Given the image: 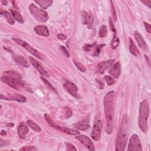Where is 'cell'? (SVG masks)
<instances>
[{"instance_id":"6da1fadb","label":"cell","mask_w":151,"mask_h":151,"mask_svg":"<svg viewBox=\"0 0 151 151\" xmlns=\"http://www.w3.org/2000/svg\"><path fill=\"white\" fill-rule=\"evenodd\" d=\"M115 98V92L111 91L106 94L103 100L106 121V130L108 134H111L114 128Z\"/></svg>"},{"instance_id":"7a4b0ae2","label":"cell","mask_w":151,"mask_h":151,"mask_svg":"<svg viewBox=\"0 0 151 151\" xmlns=\"http://www.w3.org/2000/svg\"><path fill=\"white\" fill-rule=\"evenodd\" d=\"M128 136V119L125 115L118 130L116 141V150L123 151L126 146Z\"/></svg>"},{"instance_id":"3957f363","label":"cell","mask_w":151,"mask_h":151,"mask_svg":"<svg viewBox=\"0 0 151 151\" xmlns=\"http://www.w3.org/2000/svg\"><path fill=\"white\" fill-rule=\"evenodd\" d=\"M149 107L148 102L146 99L144 100L140 104L139 107V116L138 120V124L141 130L144 133H146L148 131V119L149 116Z\"/></svg>"},{"instance_id":"277c9868","label":"cell","mask_w":151,"mask_h":151,"mask_svg":"<svg viewBox=\"0 0 151 151\" xmlns=\"http://www.w3.org/2000/svg\"><path fill=\"white\" fill-rule=\"evenodd\" d=\"M1 79L3 82L7 84L8 86L15 90H23L25 89L27 91H31V89L28 87L27 85L21 79L4 76L1 78Z\"/></svg>"},{"instance_id":"5b68a950","label":"cell","mask_w":151,"mask_h":151,"mask_svg":"<svg viewBox=\"0 0 151 151\" xmlns=\"http://www.w3.org/2000/svg\"><path fill=\"white\" fill-rule=\"evenodd\" d=\"M29 10L31 14L37 21L41 23H46L48 20V15L46 11L38 8L35 4H31Z\"/></svg>"},{"instance_id":"8992f818","label":"cell","mask_w":151,"mask_h":151,"mask_svg":"<svg viewBox=\"0 0 151 151\" xmlns=\"http://www.w3.org/2000/svg\"><path fill=\"white\" fill-rule=\"evenodd\" d=\"M102 131V122L99 118L96 117L95 120H94V122L93 125V128L92 134H91L92 139L95 141H99L101 136Z\"/></svg>"},{"instance_id":"52a82bcc","label":"cell","mask_w":151,"mask_h":151,"mask_svg":"<svg viewBox=\"0 0 151 151\" xmlns=\"http://www.w3.org/2000/svg\"><path fill=\"white\" fill-rule=\"evenodd\" d=\"M127 150L129 151H142V147L139 136L136 135H132L130 137L128 145Z\"/></svg>"},{"instance_id":"ba28073f","label":"cell","mask_w":151,"mask_h":151,"mask_svg":"<svg viewBox=\"0 0 151 151\" xmlns=\"http://www.w3.org/2000/svg\"><path fill=\"white\" fill-rule=\"evenodd\" d=\"M12 40L15 42L17 44L21 45L22 47H23L25 49H26L28 52H30L31 54H32L33 55H34L36 57L39 58V59L42 60L43 59V57L42 55V54L38 51L37 50H35V48H34L33 47H32L30 44H28L27 42L21 40L19 39H12Z\"/></svg>"},{"instance_id":"9c48e42d","label":"cell","mask_w":151,"mask_h":151,"mask_svg":"<svg viewBox=\"0 0 151 151\" xmlns=\"http://www.w3.org/2000/svg\"><path fill=\"white\" fill-rule=\"evenodd\" d=\"M82 23L84 25H87L89 28H90L93 24L94 18L92 14L90 12H88L85 11H82Z\"/></svg>"},{"instance_id":"30bf717a","label":"cell","mask_w":151,"mask_h":151,"mask_svg":"<svg viewBox=\"0 0 151 151\" xmlns=\"http://www.w3.org/2000/svg\"><path fill=\"white\" fill-rule=\"evenodd\" d=\"M78 141L80 142L81 143H82L86 148H87L90 150H94V148L93 143H92L90 139L85 135H80L79 136L76 137Z\"/></svg>"},{"instance_id":"8fae6325","label":"cell","mask_w":151,"mask_h":151,"mask_svg":"<svg viewBox=\"0 0 151 151\" xmlns=\"http://www.w3.org/2000/svg\"><path fill=\"white\" fill-rule=\"evenodd\" d=\"M65 89L72 96H73L75 98H78V94L76 93L78 91V87L76 86L73 83L70 82V81H66V83L63 85Z\"/></svg>"},{"instance_id":"7c38bea8","label":"cell","mask_w":151,"mask_h":151,"mask_svg":"<svg viewBox=\"0 0 151 151\" xmlns=\"http://www.w3.org/2000/svg\"><path fill=\"white\" fill-rule=\"evenodd\" d=\"M1 99L3 100L17 101L22 103H24L27 100V98L25 96L19 95V94H10L7 96H4L3 94H1Z\"/></svg>"},{"instance_id":"4fadbf2b","label":"cell","mask_w":151,"mask_h":151,"mask_svg":"<svg viewBox=\"0 0 151 151\" xmlns=\"http://www.w3.org/2000/svg\"><path fill=\"white\" fill-rule=\"evenodd\" d=\"M29 59H30V62L31 63V64L37 69V70L38 71H39L43 76H45V77H48L49 76L48 73L46 71V70L42 66V65L39 62H38L36 60H35L34 58L31 57H30Z\"/></svg>"},{"instance_id":"5bb4252c","label":"cell","mask_w":151,"mask_h":151,"mask_svg":"<svg viewBox=\"0 0 151 151\" xmlns=\"http://www.w3.org/2000/svg\"><path fill=\"white\" fill-rule=\"evenodd\" d=\"M53 128L58 130L60 132H64L65 134L70 135H74V136H76L80 134V132L76 130H74V129H69L67 127H61L59 125H57L56 123H55L53 127Z\"/></svg>"},{"instance_id":"9a60e30c","label":"cell","mask_w":151,"mask_h":151,"mask_svg":"<svg viewBox=\"0 0 151 151\" xmlns=\"http://www.w3.org/2000/svg\"><path fill=\"white\" fill-rule=\"evenodd\" d=\"M114 61H115L114 59L113 60L112 59V60H109L100 63L98 66V69H97L98 72L100 73H103L106 69H109L112 66Z\"/></svg>"},{"instance_id":"2e32d148","label":"cell","mask_w":151,"mask_h":151,"mask_svg":"<svg viewBox=\"0 0 151 151\" xmlns=\"http://www.w3.org/2000/svg\"><path fill=\"white\" fill-rule=\"evenodd\" d=\"M29 129L28 126L24 123L21 122L18 126V134L21 139H24L27 134L28 133Z\"/></svg>"},{"instance_id":"e0dca14e","label":"cell","mask_w":151,"mask_h":151,"mask_svg":"<svg viewBox=\"0 0 151 151\" xmlns=\"http://www.w3.org/2000/svg\"><path fill=\"white\" fill-rule=\"evenodd\" d=\"M121 70V64L119 62H117L112 66V67L109 71V73L113 78L117 79L120 76Z\"/></svg>"},{"instance_id":"ac0fdd59","label":"cell","mask_w":151,"mask_h":151,"mask_svg":"<svg viewBox=\"0 0 151 151\" xmlns=\"http://www.w3.org/2000/svg\"><path fill=\"white\" fill-rule=\"evenodd\" d=\"M134 36H135V40L137 42L139 46V47H141L142 49H143L144 50H146L148 49V46H147L145 42L144 41L143 39L142 38V35L140 34V33L138 31H135V33H134Z\"/></svg>"},{"instance_id":"d6986e66","label":"cell","mask_w":151,"mask_h":151,"mask_svg":"<svg viewBox=\"0 0 151 151\" xmlns=\"http://www.w3.org/2000/svg\"><path fill=\"white\" fill-rule=\"evenodd\" d=\"M34 31L41 36L48 37L49 35V31L48 28L45 26H37L34 28Z\"/></svg>"},{"instance_id":"ffe728a7","label":"cell","mask_w":151,"mask_h":151,"mask_svg":"<svg viewBox=\"0 0 151 151\" xmlns=\"http://www.w3.org/2000/svg\"><path fill=\"white\" fill-rule=\"evenodd\" d=\"M13 59L14 60V61L16 63L20 64V65H21L22 66H23L24 67H29V64H28L27 61L24 57H23L22 56L15 55L13 57Z\"/></svg>"},{"instance_id":"44dd1931","label":"cell","mask_w":151,"mask_h":151,"mask_svg":"<svg viewBox=\"0 0 151 151\" xmlns=\"http://www.w3.org/2000/svg\"><path fill=\"white\" fill-rule=\"evenodd\" d=\"M129 51L131 54H133L136 57H138L140 55V53L139 50L137 48L136 46L135 45L133 41L131 39H129Z\"/></svg>"},{"instance_id":"7402d4cb","label":"cell","mask_w":151,"mask_h":151,"mask_svg":"<svg viewBox=\"0 0 151 151\" xmlns=\"http://www.w3.org/2000/svg\"><path fill=\"white\" fill-rule=\"evenodd\" d=\"M34 2L39 4L43 9L48 8L53 4V1H50V0H38V1L36 0Z\"/></svg>"},{"instance_id":"603a6c76","label":"cell","mask_w":151,"mask_h":151,"mask_svg":"<svg viewBox=\"0 0 151 151\" xmlns=\"http://www.w3.org/2000/svg\"><path fill=\"white\" fill-rule=\"evenodd\" d=\"M10 12H11L12 16L14 17V18L15 19L16 21H17L18 23H24V21L23 20L22 16L18 11H17L11 9Z\"/></svg>"},{"instance_id":"cb8c5ba5","label":"cell","mask_w":151,"mask_h":151,"mask_svg":"<svg viewBox=\"0 0 151 151\" xmlns=\"http://www.w3.org/2000/svg\"><path fill=\"white\" fill-rule=\"evenodd\" d=\"M1 15L4 16L6 18L7 21H8V23L11 25L14 24H15V21L14 19L12 18V17H11V15L10 14V13L6 11H4L3 10H1Z\"/></svg>"},{"instance_id":"d4e9b609","label":"cell","mask_w":151,"mask_h":151,"mask_svg":"<svg viewBox=\"0 0 151 151\" xmlns=\"http://www.w3.org/2000/svg\"><path fill=\"white\" fill-rule=\"evenodd\" d=\"M73 126L77 129L80 130H86L90 127V125L87 123H84V122H81V123H77L73 125Z\"/></svg>"},{"instance_id":"484cf974","label":"cell","mask_w":151,"mask_h":151,"mask_svg":"<svg viewBox=\"0 0 151 151\" xmlns=\"http://www.w3.org/2000/svg\"><path fill=\"white\" fill-rule=\"evenodd\" d=\"M4 74V76H7V77H10V78H12L21 79V75L17 73H16L14 71H12V70L7 71H6Z\"/></svg>"},{"instance_id":"4316f807","label":"cell","mask_w":151,"mask_h":151,"mask_svg":"<svg viewBox=\"0 0 151 151\" xmlns=\"http://www.w3.org/2000/svg\"><path fill=\"white\" fill-rule=\"evenodd\" d=\"M27 124L28 125V126L30 127H31L32 129H33L34 130L38 132H40L42 131V129L41 127L38 125L37 124H36L34 121H31V120H28L27 121Z\"/></svg>"},{"instance_id":"83f0119b","label":"cell","mask_w":151,"mask_h":151,"mask_svg":"<svg viewBox=\"0 0 151 151\" xmlns=\"http://www.w3.org/2000/svg\"><path fill=\"white\" fill-rule=\"evenodd\" d=\"M41 79L42 80V81L43 82V83H44L45 86L50 90H51V91L55 93H57V91L55 90V89L54 88V87L50 84V83L49 82H48L46 79H44V78L43 77H41Z\"/></svg>"},{"instance_id":"f1b7e54d","label":"cell","mask_w":151,"mask_h":151,"mask_svg":"<svg viewBox=\"0 0 151 151\" xmlns=\"http://www.w3.org/2000/svg\"><path fill=\"white\" fill-rule=\"evenodd\" d=\"M107 34V30L106 26H102L99 29V35L101 38H105L106 37Z\"/></svg>"},{"instance_id":"f546056e","label":"cell","mask_w":151,"mask_h":151,"mask_svg":"<svg viewBox=\"0 0 151 151\" xmlns=\"http://www.w3.org/2000/svg\"><path fill=\"white\" fill-rule=\"evenodd\" d=\"M64 118L68 119L72 116V110L69 107H65L64 109Z\"/></svg>"},{"instance_id":"4dcf8cb0","label":"cell","mask_w":151,"mask_h":151,"mask_svg":"<svg viewBox=\"0 0 151 151\" xmlns=\"http://www.w3.org/2000/svg\"><path fill=\"white\" fill-rule=\"evenodd\" d=\"M104 79L109 86H112V85H113L115 83L112 77L109 76H105Z\"/></svg>"},{"instance_id":"1f68e13d","label":"cell","mask_w":151,"mask_h":151,"mask_svg":"<svg viewBox=\"0 0 151 151\" xmlns=\"http://www.w3.org/2000/svg\"><path fill=\"white\" fill-rule=\"evenodd\" d=\"M119 44V39L118 37H114L112 42V47L113 48H116Z\"/></svg>"},{"instance_id":"d6a6232c","label":"cell","mask_w":151,"mask_h":151,"mask_svg":"<svg viewBox=\"0 0 151 151\" xmlns=\"http://www.w3.org/2000/svg\"><path fill=\"white\" fill-rule=\"evenodd\" d=\"M74 64L76 65V66L77 67V68H78L80 71H81L82 72H85V71H86V68L84 67V66H83L82 63H79V62H74Z\"/></svg>"},{"instance_id":"836d02e7","label":"cell","mask_w":151,"mask_h":151,"mask_svg":"<svg viewBox=\"0 0 151 151\" xmlns=\"http://www.w3.org/2000/svg\"><path fill=\"white\" fill-rule=\"evenodd\" d=\"M104 46H105V44H100V45L97 46V47H96L95 50H94V53H93V55H95V56H98V55L100 54V50H101Z\"/></svg>"},{"instance_id":"e575fe53","label":"cell","mask_w":151,"mask_h":151,"mask_svg":"<svg viewBox=\"0 0 151 151\" xmlns=\"http://www.w3.org/2000/svg\"><path fill=\"white\" fill-rule=\"evenodd\" d=\"M110 3H111V4H112L111 8H112V12L113 18V19H114V21H116V20H117V16H116V11H115V7L113 5L112 1H110Z\"/></svg>"},{"instance_id":"d590c367","label":"cell","mask_w":151,"mask_h":151,"mask_svg":"<svg viewBox=\"0 0 151 151\" xmlns=\"http://www.w3.org/2000/svg\"><path fill=\"white\" fill-rule=\"evenodd\" d=\"M65 144L66 145L67 150H69V151H70V150H77V149L76 148V147L73 145H72L71 143H66Z\"/></svg>"},{"instance_id":"8d00e7d4","label":"cell","mask_w":151,"mask_h":151,"mask_svg":"<svg viewBox=\"0 0 151 151\" xmlns=\"http://www.w3.org/2000/svg\"><path fill=\"white\" fill-rule=\"evenodd\" d=\"M35 150V148L34 146H25L22 148L20 150H26V151H33V150Z\"/></svg>"},{"instance_id":"74e56055","label":"cell","mask_w":151,"mask_h":151,"mask_svg":"<svg viewBox=\"0 0 151 151\" xmlns=\"http://www.w3.org/2000/svg\"><path fill=\"white\" fill-rule=\"evenodd\" d=\"M60 49L61 50V51H62V52H63V53L67 57H70V54H69V53L68 52V51H67V50L66 49V48H65L64 46H60Z\"/></svg>"},{"instance_id":"f35d334b","label":"cell","mask_w":151,"mask_h":151,"mask_svg":"<svg viewBox=\"0 0 151 151\" xmlns=\"http://www.w3.org/2000/svg\"><path fill=\"white\" fill-rule=\"evenodd\" d=\"M95 44L96 43H94V44H85V46H84V47H83V49H84V50H85V51H90L91 49V48L95 45Z\"/></svg>"},{"instance_id":"ab89813d","label":"cell","mask_w":151,"mask_h":151,"mask_svg":"<svg viewBox=\"0 0 151 151\" xmlns=\"http://www.w3.org/2000/svg\"><path fill=\"white\" fill-rule=\"evenodd\" d=\"M57 37L59 39L62 40H64L67 39V36L64 35L63 34H59L57 35Z\"/></svg>"},{"instance_id":"60d3db41","label":"cell","mask_w":151,"mask_h":151,"mask_svg":"<svg viewBox=\"0 0 151 151\" xmlns=\"http://www.w3.org/2000/svg\"><path fill=\"white\" fill-rule=\"evenodd\" d=\"M144 25H145V27L146 28V31L149 33H151V27H150V25L149 24H148V23H145V22H144Z\"/></svg>"},{"instance_id":"b9f144b4","label":"cell","mask_w":151,"mask_h":151,"mask_svg":"<svg viewBox=\"0 0 151 151\" xmlns=\"http://www.w3.org/2000/svg\"><path fill=\"white\" fill-rule=\"evenodd\" d=\"M142 2L143 3H144L145 5L148 6L149 8L150 7V3H151V2H150V1H149V0H146V1H142Z\"/></svg>"},{"instance_id":"7bdbcfd3","label":"cell","mask_w":151,"mask_h":151,"mask_svg":"<svg viewBox=\"0 0 151 151\" xmlns=\"http://www.w3.org/2000/svg\"><path fill=\"white\" fill-rule=\"evenodd\" d=\"M145 59H146V62H147V63H148V66L150 67V59L149 58V57H148V55H145Z\"/></svg>"},{"instance_id":"ee69618b","label":"cell","mask_w":151,"mask_h":151,"mask_svg":"<svg viewBox=\"0 0 151 151\" xmlns=\"http://www.w3.org/2000/svg\"><path fill=\"white\" fill-rule=\"evenodd\" d=\"M1 3H2L3 5H4V6H6V5H7V4H8V2H7V1H3V0H2Z\"/></svg>"},{"instance_id":"f6af8a7d","label":"cell","mask_w":151,"mask_h":151,"mask_svg":"<svg viewBox=\"0 0 151 151\" xmlns=\"http://www.w3.org/2000/svg\"><path fill=\"white\" fill-rule=\"evenodd\" d=\"M1 132H1V135H2V136L6 135V132H5L4 130H2Z\"/></svg>"}]
</instances>
